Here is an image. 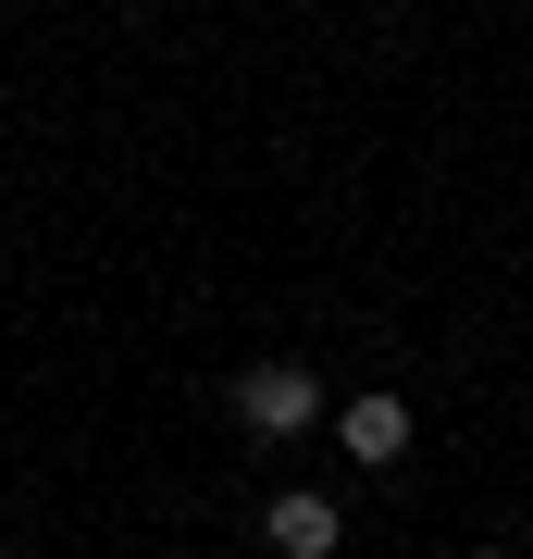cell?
Returning <instances> with one entry per match:
<instances>
[{
  "label": "cell",
  "mask_w": 533,
  "mask_h": 559,
  "mask_svg": "<svg viewBox=\"0 0 533 559\" xmlns=\"http://www.w3.org/2000/svg\"><path fill=\"white\" fill-rule=\"evenodd\" d=\"M311 423H336V385H323L311 360H249L237 373V436L286 448V436H311Z\"/></svg>",
  "instance_id": "6da1fadb"
},
{
  "label": "cell",
  "mask_w": 533,
  "mask_h": 559,
  "mask_svg": "<svg viewBox=\"0 0 533 559\" xmlns=\"http://www.w3.org/2000/svg\"><path fill=\"white\" fill-rule=\"evenodd\" d=\"M261 547H274V559H336L348 547V510L323 498V485H286V498L261 510Z\"/></svg>",
  "instance_id": "7a4b0ae2"
},
{
  "label": "cell",
  "mask_w": 533,
  "mask_h": 559,
  "mask_svg": "<svg viewBox=\"0 0 533 559\" xmlns=\"http://www.w3.org/2000/svg\"><path fill=\"white\" fill-rule=\"evenodd\" d=\"M336 448L360 460V473H397V460H410V399H385V385L336 399Z\"/></svg>",
  "instance_id": "3957f363"
},
{
  "label": "cell",
  "mask_w": 533,
  "mask_h": 559,
  "mask_svg": "<svg viewBox=\"0 0 533 559\" xmlns=\"http://www.w3.org/2000/svg\"><path fill=\"white\" fill-rule=\"evenodd\" d=\"M472 559H509V547H472Z\"/></svg>",
  "instance_id": "277c9868"
}]
</instances>
